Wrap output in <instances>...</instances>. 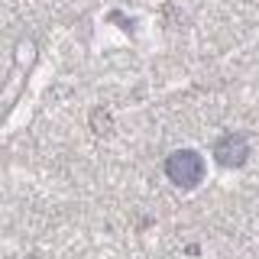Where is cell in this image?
Wrapping results in <instances>:
<instances>
[{"label": "cell", "instance_id": "1", "mask_svg": "<svg viewBox=\"0 0 259 259\" xmlns=\"http://www.w3.org/2000/svg\"><path fill=\"white\" fill-rule=\"evenodd\" d=\"M165 168H168V178L178 185H194L201 178V172H204V165H201V159L194 152H175Z\"/></svg>", "mask_w": 259, "mask_h": 259}]
</instances>
